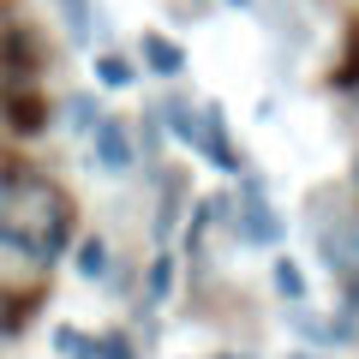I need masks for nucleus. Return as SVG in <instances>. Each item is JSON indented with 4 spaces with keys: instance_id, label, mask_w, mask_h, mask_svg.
Here are the masks:
<instances>
[{
    "instance_id": "obj_1",
    "label": "nucleus",
    "mask_w": 359,
    "mask_h": 359,
    "mask_svg": "<svg viewBox=\"0 0 359 359\" xmlns=\"http://www.w3.org/2000/svg\"><path fill=\"white\" fill-rule=\"evenodd\" d=\"M318 252H323V264H330V276L359 282V210H353V216H341L335 228L318 233Z\"/></svg>"
},
{
    "instance_id": "obj_2",
    "label": "nucleus",
    "mask_w": 359,
    "mask_h": 359,
    "mask_svg": "<svg viewBox=\"0 0 359 359\" xmlns=\"http://www.w3.org/2000/svg\"><path fill=\"white\" fill-rule=\"evenodd\" d=\"M192 150L204 156V162H216L222 174H240V156H233V144H228V114H222L216 102L198 108V138H192Z\"/></svg>"
},
{
    "instance_id": "obj_3",
    "label": "nucleus",
    "mask_w": 359,
    "mask_h": 359,
    "mask_svg": "<svg viewBox=\"0 0 359 359\" xmlns=\"http://www.w3.org/2000/svg\"><path fill=\"white\" fill-rule=\"evenodd\" d=\"M240 240L245 245H276L282 240V216L269 210V198H264L257 180H245V198H240Z\"/></svg>"
},
{
    "instance_id": "obj_4",
    "label": "nucleus",
    "mask_w": 359,
    "mask_h": 359,
    "mask_svg": "<svg viewBox=\"0 0 359 359\" xmlns=\"http://www.w3.org/2000/svg\"><path fill=\"white\" fill-rule=\"evenodd\" d=\"M90 162L102 168V174H126L132 168V138L120 120H96L90 126Z\"/></svg>"
},
{
    "instance_id": "obj_5",
    "label": "nucleus",
    "mask_w": 359,
    "mask_h": 359,
    "mask_svg": "<svg viewBox=\"0 0 359 359\" xmlns=\"http://www.w3.org/2000/svg\"><path fill=\"white\" fill-rule=\"evenodd\" d=\"M144 66L162 78H180L186 72V48H180L174 36H162V30H144Z\"/></svg>"
},
{
    "instance_id": "obj_6",
    "label": "nucleus",
    "mask_w": 359,
    "mask_h": 359,
    "mask_svg": "<svg viewBox=\"0 0 359 359\" xmlns=\"http://www.w3.org/2000/svg\"><path fill=\"white\" fill-rule=\"evenodd\" d=\"M54 6H60V18H66V36H72V42H90L96 6H90V0H54Z\"/></svg>"
},
{
    "instance_id": "obj_7",
    "label": "nucleus",
    "mask_w": 359,
    "mask_h": 359,
    "mask_svg": "<svg viewBox=\"0 0 359 359\" xmlns=\"http://www.w3.org/2000/svg\"><path fill=\"white\" fill-rule=\"evenodd\" d=\"M78 276H84V282H102V276H108V245L102 240L78 245Z\"/></svg>"
},
{
    "instance_id": "obj_8",
    "label": "nucleus",
    "mask_w": 359,
    "mask_h": 359,
    "mask_svg": "<svg viewBox=\"0 0 359 359\" xmlns=\"http://www.w3.org/2000/svg\"><path fill=\"white\" fill-rule=\"evenodd\" d=\"M54 347H60V359H96V341H90V335H78L72 323H60V330H54Z\"/></svg>"
},
{
    "instance_id": "obj_9",
    "label": "nucleus",
    "mask_w": 359,
    "mask_h": 359,
    "mask_svg": "<svg viewBox=\"0 0 359 359\" xmlns=\"http://www.w3.org/2000/svg\"><path fill=\"white\" fill-rule=\"evenodd\" d=\"M276 287H282L294 306H306V276H299V264L294 257H276Z\"/></svg>"
},
{
    "instance_id": "obj_10",
    "label": "nucleus",
    "mask_w": 359,
    "mask_h": 359,
    "mask_svg": "<svg viewBox=\"0 0 359 359\" xmlns=\"http://www.w3.org/2000/svg\"><path fill=\"white\" fill-rule=\"evenodd\" d=\"M168 132H174L180 144H192L198 138V108L192 102H168Z\"/></svg>"
},
{
    "instance_id": "obj_11",
    "label": "nucleus",
    "mask_w": 359,
    "mask_h": 359,
    "mask_svg": "<svg viewBox=\"0 0 359 359\" xmlns=\"http://www.w3.org/2000/svg\"><path fill=\"white\" fill-rule=\"evenodd\" d=\"M132 78H138V72H132V66L120 60V54H102V60H96V84H108V90H126Z\"/></svg>"
},
{
    "instance_id": "obj_12",
    "label": "nucleus",
    "mask_w": 359,
    "mask_h": 359,
    "mask_svg": "<svg viewBox=\"0 0 359 359\" xmlns=\"http://www.w3.org/2000/svg\"><path fill=\"white\" fill-rule=\"evenodd\" d=\"M168 287H174V257H156L150 264V299H168Z\"/></svg>"
},
{
    "instance_id": "obj_13",
    "label": "nucleus",
    "mask_w": 359,
    "mask_h": 359,
    "mask_svg": "<svg viewBox=\"0 0 359 359\" xmlns=\"http://www.w3.org/2000/svg\"><path fill=\"white\" fill-rule=\"evenodd\" d=\"M96 359H138V353H132V341L120 330H108L102 341H96Z\"/></svg>"
},
{
    "instance_id": "obj_14",
    "label": "nucleus",
    "mask_w": 359,
    "mask_h": 359,
    "mask_svg": "<svg viewBox=\"0 0 359 359\" xmlns=\"http://www.w3.org/2000/svg\"><path fill=\"white\" fill-rule=\"evenodd\" d=\"M66 114H72V126H96V102H90V96H72V102H66Z\"/></svg>"
},
{
    "instance_id": "obj_15",
    "label": "nucleus",
    "mask_w": 359,
    "mask_h": 359,
    "mask_svg": "<svg viewBox=\"0 0 359 359\" xmlns=\"http://www.w3.org/2000/svg\"><path fill=\"white\" fill-rule=\"evenodd\" d=\"M353 186H359V156H353Z\"/></svg>"
},
{
    "instance_id": "obj_16",
    "label": "nucleus",
    "mask_w": 359,
    "mask_h": 359,
    "mask_svg": "<svg viewBox=\"0 0 359 359\" xmlns=\"http://www.w3.org/2000/svg\"><path fill=\"white\" fill-rule=\"evenodd\" d=\"M228 6H252V0H228Z\"/></svg>"
},
{
    "instance_id": "obj_17",
    "label": "nucleus",
    "mask_w": 359,
    "mask_h": 359,
    "mask_svg": "<svg viewBox=\"0 0 359 359\" xmlns=\"http://www.w3.org/2000/svg\"><path fill=\"white\" fill-rule=\"evenodd\" d=\"M222 359H240V353H222Z\"/></svg>"
},
{
    "instance_id": "obj_18",
    "label": "nucleus",
    "mask_w": 359,
    "mask_h": 359,
    "mask_svg": "<svg viewBox=\"0 0 359 359\" xmlns=\"http://www.w3.org/2000/svg\"><path fill=\"white\" fill-rule=\"evenodd\" d=\"M353 311H359V294H353Z\"/></svg>"
}]
</instances>
